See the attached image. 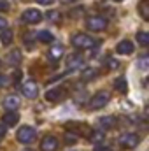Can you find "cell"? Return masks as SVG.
I'll list each match as a JSON object with an SVG mask.
<instances>
[{
    "mask_svg": "<svg viewBox=\"0 0 149 151\" xmlns=\"http://www.w3.org/2000/svg\"><path fill=\"white\" fill-rule=\"evenodd\" d=\"M63 97V88H53L46 93V100L47 102H58Z\"/></svg>",
    "mask_w": 149,
    "mask_h": 151,
    "instance_id": "30bf717a",
    "label": "cell"
},
{
    "mask_svg": "<svg viewBox=\"0 0 149 151\" xmlns=\"http://www.w3.org/2000/svg\"><path fill=\"white\" fill-rule=\"evenodd\" d=\"M116 2H121V0H116Z\"/></svg>",
    "mask_w": 149,
    "mask_h": 151,
    "instance_id": "e575fe53",
    "label": "cell"
},
{
    "mask_svg": "<svg viewBox=\"0 0 149 151\" xmlns=\"http://www.w3.org/2000/svg\"><path fill=\"white\" fill-rule=\"evenodd\" d=\"M72 46L77 49H90L95 46V40H93V37H90L86 34H77L72 37Z\"/></svg>",
    "mask_w": 149,
    "mask_h": 151,
    "instance_id": "6da1fadb",
    "label": "cell"
},
{
    "mask_svg": "<svg viewBox=\"0 0 149 151\" xmlns=\"http://www.w3.org/2000/svg\"><path fill=\"white\" fill-rule=\"evenodd\" d=\"M7 27V19H4V18H0V30H4Z\"/></svg>",
    "mask_w": 149,
    "mask_h": 151,
    "instance_id": "f546056e",
    "label": "cell"
},
{
    "mask_svg": "<svg viewBox=\"0 0 149 151\" xmlns=\"http://www.w3.org/2000/svg\"><path fill=\"white\" fill-rule=\"evenodd\" d=\"M4 135H5V127H4V125H0V139H2Z\"/></svg>",
    "mask_w": 149,
    "mask_h": 151,
    "instance_id": "1f68e13d",
    "label": "cell"
},
{
    "mask_svg": "<svg viewBox=\"0 0 149 151\" xmlns=\"http://www.w3.org/2000/svg\"><path fill=\"white\" fill-rule=\"evenodd\" d=\"M139 67H140V69H148V56L140 58V63H139Z\"/></svg>",
    "mask_w": 149,
    "mask_h": 151,
    "instance_id": "d4e9b609",
    "label": "cell"
},
{
    "mask_svg": "<svg viewBox=\"0 0 149 151\" xmlns=\"http://www.w3.org/2000/svg\"><path fill=\"white\" fill-rule=\"evenodd\" d=\"M114 88H116L117 91H121V93H126V91H128L126 79H125V77H117V79L114 81Z\"/></svg>",
    "mask_w": 149,
    "mask_h": 151,
    "instance_id": "9a60e30c",
    "label": "cell"
},
{
    "mask_svg": "<svg viewBox=\"0 0 149 151\" xmlns=\"http://www.w3.org/2000/svg\"><path fill=\"white\" fill-rule=\"evenodd\" d=\"M95 151H111V148H109V146H102V144H98V146L95 148Z\"/></svg>",
    "mask_w": 149,
    "mask_h": 151,
    "instance_id": "484cf974",
    "label": "cell"
},
{
    "mask_svg": "<svg viewBox=\"0 0 149 151\" xmlns=\"http://www.w3.org/2000/svg\"><path fill=\"white\" fill-rule=\"evenodd\" d=\"M62 4H65V5H69V4H72V2H75V0H60Z\"/></svg>",
    "mask_w": 149,
    "mask_h": 151,
    "instance_id": "d6a6232c",
    "label": "cell"
},
{
    "mask_svg": "<svg viewBox=\"0 0 149 151\" xmlns=\"http://www.w3.org/2000/svg\"><path fill=\"white\" fill-rule=\"evenodd\" d=\"M111 100V95L107 91H98L97 95H93V99L90 100V107L91 109H102L107 106V102Z\"/></svg>",
    "mask_w": 149,
    "mask_h": 151,
    "instance_id": "3957f363",
    "label": "cell"
},
{
    "mask_svg": "<svg viewBox=\"0 0 149 151\" xmlns=\"http://www.w3.org/2000/svg\"><path fill=\"white\" fill-rule=\"evenodd\" d=\"M139 9H140V14H142V18H144V19H149L148 2H146V0H142V2H140V7H139Z\"/></svg>",
    "mask_w": 149,
    "mask_h": 151,
    "instance_id": "44dd1931",
    "label": "cell"
},
{
    "mask_svg": "<svg viewBox=\"0 0 149 151\" xmlns=\"http://www.w3.org/2000/svg\"><path fill=\"white\" fill-rule=\"evenodd\" d=\"M137 40H139L142 46H148L149 44V34L148 32H139V34H137Z\"/></svg>",
    "mask_w": 149,
    "mask_h": 151,
    "instance_id": "ffe728a7",
    "label": "cell"
},
{
    "mask_svg": "<svg viewBox=\"0 0 149 151\" xmlns=\"http://www.w3.org/2000/svg\"><path fill=\"white\" fill-rule=\"evenodd\" d=\"M100 127L102 128H114L116 127V118L114 116H104V118H100Z\"/></svg>",
    "mask_w": 149,
    "mask_h": 151,
    "instance_id": "7c38bea8",
    "label": "cell"
},
{
    "mask_svg": "<svg viewBox=\"0 0 149 151\" xmlns=\"http://www.w3.org/2000/svg\"><path fill=\"white\" fill-rule=\"evenodd\" d=\"M9 62L12 63V65H18L19 63V60H21V55H19V51H12V53H9Z\"/></svg>",
    "mask_w": 149,
    "mask_h": 151,
    "instance_id": "d6986e66",
    "label": "cell"
},
{
    "mask_svg": "<svg viewBox=\"0 0 149 151\" xmlns=\"http://www.w3.org/2000/svg\"><path fill=\"white\" fill-rule=\"evenodd\" d=\"M0 67H2V62H0Z\"/></svg>",
    "mask_w": 149,
    "mask_h": 151,
    "instance_id": "836d02e7",
    "label": "cell"
},
{
    "mask_svg": "<svg viewBox=\"0 0 149 151\" xmlns=\"http://www.w3.org/2000/svg\"><path fill=\"white\" fill-rule=\"evenodd\" d=\"M37 40H40V42H44V44H47V42H53V34L51 32H47V30H40V32H37Z\"/></svg>",
    "mask_w": 149,
    "mask_h": 151,
    "instance_id": "5bb4252c",
    "label": "cell"
},
{
    "mask_svg": "<svg viewBox=\"0 0 149 151\" xmlns=\"http://www.w3.org/2000/svg\"><path fill=\"white\" fill-rule=\"evenodd\" d=\"M97 74H98V70L97 69H88V70H84V79H93V77H97Z\"/></svg>",
    "mask_w": 149,
    "mask_h": 151,
    "instance_id": "7402d4cb",
    "label": "cell"
},
{
    "mask_svg": "<svg viewBox=\"0 0 149 151\" xmlns=\"http://www.w3.org/2000/svg\"><path fill=\"white\" fill-rule=\"evenodd\" d=\"M37 4H40V5H49V4H53V0H35Z\"/></svg>",
    "mask_w": 149,
    "mask_h": 151,
    "instance_id": "83f0119b",
    "label": "cell"
},
{
    "mask_svg": "<svg viewBox=\"0 0 149 151\" xmlns=\"http://www.w3.org/2000/svg\"><path fill=\"white\" fill-rule=\"evenodd\" d=\"M86 27L90 30H93V32H102V30L107 28V18H104V16H91V18H88Z\"/></svg>",
    "mask_w": 149,
    "mask_h": 151,
    "instance_id": "7a4b0ae2",
    "label": "cell"
},
{
    "mask_svg": "<svg viewBox=\"0 0 149 151\" xmlns=\"http://www.w3.org/2000/svg\"><path fill=\"white\" fill-rule=\"evenodd\" d=\"M139 135L137 134H123L121 137H119V144L121 146H125V148H135L137 144H139Z\"/></svg>",
    "mask_w": 149,
    "mask_h": 151,
    "instance_id": "8992f818",
    "label": "cell"
},
{
    "mask_svg": "<svg viewBox=\"0 0 149 151\" xmlns=\"http://www.w3.org/2000/svg\"><path fill=\"white\" fill-rule=\"evenodd\" d=\"M4 107H5L7 111H16V109L19 107V99L14 97V95L5 97V99H4Z\"/></svg>",
    "mask_w": 149,
    "mask_h": 151,
    "instance_id": "8fae6325",
    "label": "cell"
},
{
    "mask_svg": "<svg viewBox=\"0 0 149 151\" xmlns=\"http://www.w3.org/2000/svg\"><path fill=\"white\" fill-rule=\"evenodd\" d=\"M0 40H2V44H11L12 42V32L11 30H7V28H4L2 30V34H0Z\"/></svg>",
    "mask_w": 149,
    "mask_h": 151,
    "instance_id": "e0dca14e",
    "label": "cell"
},
{
    "mask_svg": "<svg viewBox=\"0 0 149 151\" xmlns=\"http://www.w3.org/2000/svg\"><path fill=\"white\" fill-rule=\"evenodd\" d=\"M18 141L19 142H23V144H30L34 139H35V130L32 128V127H21L19 130H18Z\"/></svg>",
    "mask_w": 149,
    "mask_h": 151,
    "instance_id": "277c9868",
    "label": "cell"
},
{
    "mask_svg": "<svg viewBox=\"0 0 149 151\" xmlns=\"http://www.w3.org/2000/svg\"><path fill=\"white\" fill-rule=\"evenodd\" d=\"M116 51H117L119 55H132V53H133V44H132L130 40H121V42L117 44Z\"/></svg>",
    "mask_w": 149,
    "mask_h": 151,
    "instance_id": "9c48e42d",
    "label": "cell"
},
{
    "mask_svg": "<svg viewBox=\"0 0 149 151\" xmlns=\"http://www.w3.org/2000/svg\"><path fill=\"white\" fill-rule=\"evenodd\" d=\"M21 21H25L28 25H35L39 21H42V12L37 11V9H27L21 14Z\"/></svg>",
    "mask_w": 149,
    "mask_h": 151,
    "instance_id": "5b68a950",
    "label": "cell"
},
{
    "mask_svg": "<svg viewBox=\"0 0 149 151\" xmlns=\"http://www.w3.org/2000/svg\"><path fill=\"white\" fill-rule=\"evenodd\" d=\"M4 123L9 125V127H14L18 123V114L12 113V111H7V113L4 114Z\"/></svg>",
    "mask_w": 149,
    "mask_h": 151,
    "instance_id": "4fadbf2b",
    "label": "cell"
},
{
    "mask_svg": "<svg viewBox=\"0 0 149 151\" xmlns=\"http://www.w3.org/2000/svg\"><path fill=\"white\" fill-rule=\"evenodd\" d=\"M62 53H63V49H62L60 46H56V47H53V51H51V55H53L54 58H58V56H62Z\"/></svg>",
    "mask_w": 149,
    "mask_h": 151,
    "instance_id": "cb8c5ba5",
    "label": "cell"
},
{
    "mask_svg": "<svg viewBox=\"0 0 149 151\" xmlns=\"http://www.w3.org/2000/svg\"><path fill=\"white\" fill-rule=\"evenodd\" d=\"M90 141H91V142H95V144H100V142L104 141V132H100V130L93 132V134L90 135Z\"/></svg>",
    "mask_w": 149,
    "mask_h": 151,
    "instance_id": "ac0fdd59",
    "label": "cell"
},
{
    "mask_svg": "<svg viewBox=\"0 0 149 151\" xmlns=\"http://www.w3.org/2000/svg\"><path fill=\"white\" fill-rule=\"evenodd\" d=\"M46 16H47L49 19H53V21H56V19L60 18V12H58V11H49V12H47Z\"/></svg>",
    "mask_w": 149,
    "mask_h": 151,
    "instance_id": "603a6c76",
    "label": "cell"
},
{
    "mask_svg": "<svg viewBox=\"0 0 149 151\" xmlns=\"http://www.w3.org/2000/svg\"><path fill=\"white\" fill-rule=\"evenodd\" d=\"M21 93L27 97V99H35L39 95V86L34 83V81H28L21 86Z\"/></svg>",
    "mask_w": 149,
    "mask_h": 151,
    "instance_id": "52a82bcc",
    "label": "cell"
},
{
    "mask_svg": "<svg viewBox=\"0 0 149 151\" xmlns=\"http://www.w3.org/2000/svg\"><path fill=\"white\" fill-rule=\"evenodd\" d=\"M5 83H7V77H5V76H2V74H0V86H4Z\"/></svg>",
    "mask_w": 149,
    "mask_h": 151,
    "instance_id": "4dcf8cb0",
    "label": "cell"
},
{
    "mask_svg": "<svg viewBox=\"0 0 149 151\" xmlns=\"http://www.w3.org/2000/svg\"><path fill=\"white\" fill-rule=\"evenodd\" d=\"M82 62H84V60H82L81 56H77V55L70 56V58H69V69H70V70H72V69H79V67L82 65Z\"/></svg>",
    "mask_w": 149,
    "mask_h": 151,
    "instance_id": "2e32d148",
    "label": "cell"
},
{
    "mask_svg": "<svg viewBox=\"0 0 149 151\" xmlns=\"http://www.w3.org/2000/svg\"><path fill=\"white\" fill-rule=\"evenodd\" d=\"M109 67H111V69H116V67H117V62H116L114 58H111V60H109Z\"/></svg>",
    "mask_w": 149,
    "mask_h": 151,
    "instance_id": "f1b7e54d",
    "label": "cell"
},
{
    "mask_svg": "<svg viewBox=\"0 0 149 151\" xmlns=\"http://www.w3.org/2000/svg\"><path fill=\"white\" fill-rule=\"evenodd\" d=\"M7 9H9V4L4 2V0H0V11H7Z\"/></svg>",
    "mask_w": 149,
    "mask_h": 151,
    "instance_id": "4316f807",
    "label": "cell"
},
{
    "mask_svg": "<svg viewBox=\"0 0 149 151\" xmlns=\"http://www.w3.org/2000/svg\"><path fill=\"white\" fill-rule=\"evenodd\" d=\"M40 150L42 151H56L58 150V139L54 135H46L40 142Z\"/></svg>",
    "mask_w": 149,
    "mask_h": 151,
    "instance_id": "ba28073f",
    "label": "cell"
}]
</instances>
